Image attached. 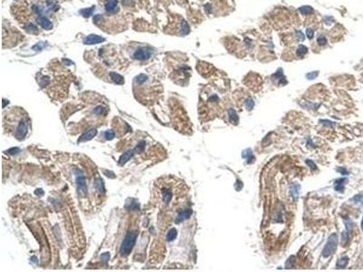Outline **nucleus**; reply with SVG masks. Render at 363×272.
Returning a JSON list of instances; mask_svg holds the SVG:
<instances>
[{
    "instance_id": "9",
    "label": "nucleus",
    "mask_w": 363,
    "mask_h": 272,
    "mask_svg": "<svg viewBox=\"0 0 363 272\" xmlns=\"http://www.w3.org/2000/svg\"><path fill=\"white\" fill-rule=\"evenodd\" d=\"M37 22L41 27H42L43 28H45V29H46V30H49V29L52 28V23L49 21L46 17H45V16H40V17H38Z\"/></svg>"
},
{
    "instance_id": "3",
    "label": "nucleus",
    "mask_w": 363,
    "mask_h": 272,
    "mask_svg": "<svg viewBox=\"0 0 363 272\" xmlns=\"http://www.w3.org/2000/svg\"><path fill=\"white\" fill-rule=\"evenodd\" d=\"M76 185H77L78 194L81 197H85L87 193V189H86V183H85V178L83 175L76 176Z\"/></svg>"
},
{
    "instance_id": "37",
    "label": "nucleus",
    "mask_w": 363,
    "mask_h": 272,
    "mask_svg": "<svg viewBox=\"0 0 363 272\" xmlns=\"http://www.w3.org/2000/svg\"><path fill=\"white\" fill-rule=\"evenodd\" d=\"M296 36H297V39L300 40V41H303L304 40V36H303V34H302L301 31H297L296 32Z\"/></svg>"
},
{
    "instance_id": "41",
    "label": "nucleus",
    "mask_w": 363,
    "mask_h": 272,
    "mask_svg": "<svg viewBox=\"0 0 363 272\" xmlns=\"http://www.w3.org/2000/svg\"><path fill=\"white\" fill-rule=\"evenodd\" d=\"M102 259H103L104 262H106L107 260L109 259V254H108V253H104V254H103V255H102Z\"/></svg>"
},
{
    "instance_id": "19",
    "label": "nucleus",
    "mask_w": 363,
    "mask_h": 272,
    "mask_svg": "<svg viewBox=\"0 0 363 272\" xmlns=\"http://www.w3.org/2000/svg\"><path fill=\"white\" fill-rule=\"evenodd\" d=\"M348 261H349V259L347 257H344V258L341 259L339 261H338V263H337V268H339V269L345 268L346 266H347V264H348Z\"/></svg>"
},
{
    "instance_id": "21",
    "label": "nucleus",
    "mask_w": 363,
    "mask_h": 272,
    "mask_svg": "<svg viewBox=\"0 0 363 272\" xmlns=\"http://www.w3.org/2000/svg\"><path fill=\"white\" fill-rule=\"evenodd\" d=\"M242 156H243L244 158L247 159V162H248V163H251V161L250 160H252V162L253 159H254V157H253V155H252L251 150H246V151H244Z\"/></svg>"
},
{
    "instance_id": "16",
    "label": "nucleus",
    "mask_w": 363,
    "mask_h": 272,
    "mask_svg": "<svg viewBox=\"0 0 363 272\" xmlns=\"http://www.w3.org/2000/svg\"><path fill=\"white\" fill-rule=\"evenodd\" d=\"M296 52H297V55H298L299 57H303L305 55L308 53V47L303 45H300L298 46V48H297Z\"/></svg>"
},
{
    "instance_id": "40",
    "label": "nucleus",
    "mask_w": 363,
    "mask_h": 272,
    "mask_svg": "<svg viewBox=\"0 0 363 272\" xmlns=\"http://www.w3.org/2000/svg\"><path fill=\"white\" fill-rule=\"evenodd\" d=\"M306 163L308 164V165L311 168V169H315L316 168V165H315V163L313 162L312 161H310V160H308V161H306Z\"/></svg>"
},
{
    "instance_id": "10",
    "label": "nucleus",
    "mask_w": 363,
    "mask_h": 272,
    "mask_svg": "<svg viewBox=\"0 0 363 272\" xmlns=\"http://www.w3.org/2000/svg\"><path fill=\"white\" fill-rule=\"evenodd\" d=\"M135 154V152H134V150H130V151H128V152H125L123 153L121 157H120V159H119V164L120 165H123V164H125L130 159H131V157L132 156H133Z\"/></svg>"
},
{
    "instance_id": "7",
    "label": "nucleus",
    "mask_w": 363,
    "mask_h": 272,
    "mask_svg": "<svg viewBox=\"0 0 363 272\" xmlns=\"http://www.w3.org/2000/svg\"><path fill=\"white\" fill-rule=\"evenodd\" d=\"M117 1L116 0H106L104 4V8L106 12L108 13H114L117 9Z\"/></svg>"
},
{
    "instance_id": "25",
    "label": "nucleus",
    "mask_w": 363,
    "mask_h": 272,
    "mask_svg": "<svg viewBox=\"0 0 363 272\" xmlns=\"http://www.w3.org/2000/svg\"><path fill=\"white\" fill-rule=\"evenodd\" d=\"M25 28H26V30L29 33H36L37 32V27L32 23H29Z\"/></svg>"
},
{
    "instance_id": "36",
    "label": "nucleus",
    "mask_w": 363,
    "mask_h": 272,
    "mask_svg": "<svg viewBox=\"0 0 363 272\" xmlns=\"http://www.w3.org/2000/svg\"><path fill=\"white\" fill-rule=\"evenodd\" d=\"M353 200L357 203H362L363 204V196H361V195H357Z\"/></svg>"
},
{
    "instance_id": "20",
    "label": "nucleus",
    "mask_w": 363,
    "mask_h": 272,
    "mask_svg": "<svg viewBox=\"0 0 363 272\" xmlns=\"http://www.w3.org/2000/svg\"><path fill=\"white\" fill-rule=\"evenodd\" d=\"M344 180H346V179H341V180H338L336 181V182H335V189H336V191H340V192H342L343 191V189H344V187H343Z\"/></svg>"
},
{
    "instance_id": "22",
    "label": "nucleus",
    "mask_w": 363,
    "mask_h": 272,
    "mask_svg": "<svg viewBox=\"0 0 363 272\" xmlns=\"http://www.w3.org/2000/svg\"><path fill=\"white\" fill-rule=\"evenodd\" d=\"M95 187H96V189H98L99 192H104V182H103V180H101V179H98L96 181H95Z\"/></svg>"
},
{
    "instance_id": "4",
    "label": "nucleus",
    "mask_w": 363,
    "mask_h": 272,
    "mask_svg": "<svg viewBox=\"0 0 363 272\" xmlns=\"http://www.w3.org/2000/svg\"><path fill=\"white\" fill-rule=\"evenodd\" d=\"M151 55H152V51L150 49L140 48L138 50H136L135 53L134 54V58L137 60H145V59L150 58Z\"/></svg>"
},
{
    "instance_id": "13",
    "label": "nucleus",
    "mask_w": 363,
    "mask_h": 272,
    "mask_svg": "<svg viewBox=\"0 0 363 272\" xmlns=\"http://www.w3.org/2000/svg\"><path fill=\"white\" fill-rule=\"evenodd\" d=\"M299 12L303 15H311L314 13V9L310 6H303L299 8Z\"/></svg>"
},
{
    "instance_id": "24",
    "label": "nucleus",
    "mask_w": 363,
    "mask_h": 272,
    "mask_svg": "<svg viewBox=\"0 0 363 272\" xmlns=\"http://www.w3.org/2000/svg\"><path fill=\"white\" fill-rule=\"evenodd\" d=\"M317 43H318V45H320V46H324V45H327V39H326V37H325L324 36L320 35V36H319V37L317 38Z\"/></svg>"
},
{
    "instance_id": "23",
    "label": "nucleus",
    "mask_w": 363,
    "mask_h": 272,
    "mask_svg": "<svg viewBox=\"0 0 363 272\" xmlns=\"http://www.w3.org/2000/svg\"><path fill=\"white\" fill-rule=\"evenodd\" d=\"M182 34L183 35H187L188 33L190 32V27H189V24H187V22H185V21H183L182 22Z\"/></svg>"
},
{
    "instance_id": "26",
    "label": "nucleus",
    "mask_w": 363,
    "mask_h": 272,
    "mask_svg": "<svg viewBox=\"0 0 363 272\" xmlns=\"http://www.w3.org/2000/svg\"><path fill=\"white\" fill-rule=\"evenodd\" d=\"M94 9H95V7L90 8V9H87V8H85V9L81 10V11H80V13H81L82 15H83L85 16V17H87V16H89L90 15H92V13H93Z\"/></svg>"
},
{
    "instance_id": "32",
    "label": "nucleus",
    "mask_w": 363,
    "mask_h": 272,
    "mask_svg": "<svg viewBox=\"0 0 363 272\" xmlns=\"http://www.w3.org/2000/svg\"><path fill=\"white\" fill-rule=\"evenodd\" d=\"M298 192H299V185H294L292 188V196L296 198L297 195H298Z\"/></svg>"
},
{
    "instance_id": "5",
    "label": "nucleus",
    "mask_w": 363,
    "mask_h": 272,
    "mask_svg": "<svg viewBox=\"0 0 363 272\" xmlns=\"http://www.w3.org/2000/svg\"><path fill=\"white\" fill-rule=\"evenodd\" d=\"M192 213H193V210L191 209H187V210H184L182 212H180L178 214V216L176 217V219H175V223H177V224L181 223V222H183L185 220L189 219L190 217H191Z\"/></svg>"
},
{
    "instance_id": "27",
    "label": "nucleus",
    "mask_w": 363,
    "mask_h": 272,
    "mask_svg": "<svg viewBox=\"0 0 363 272\" xmlns=\"http://www.w3.org/2000/svg\"><path fill=\"white\" fill-rule=\"evenodd\" d=\"M146 80H147V76L144 75V73H142V75H140L136 77V82L138 84H144L146 82Z\"/></svg>"
},
{
    "instance_id": "33",
    "label": "nucleus",
    "mask_w": 363,
    "mask_h": 272,
    "mask_svg": "<svg viewBox=\"0 0 363 272\" xmlns=\"http://www.w3.org/2000/svg\"><path fill=\"white\" fill-rule=\"evenodd\" d=\"M253 106H254V102L252 100V99H249V100H247V102H246V107H247V109H248V110H252L253 108Z\"/></svg>"
},
{
    "instance_id": "14",
    "label": "nucleus",
    "mask_w": 363,
    "mask_h": 272,
    "mask_svg": "<svg viewBox=\"0 0 363 272\" xmlns=\"http://www.w3.org/2000/svg\"><path fill=\"white\" fill-rule=\"evenodd\" d=\"M110 76H111V79L114 82V83H116V84H118V85H122V84H123V76H121L120 75H118V73H110Z\"/></svg>"
},
{
    "instance_id": "44",
    "label": "nucleus",
    "mask_w": 363,
    "mask_h": 272,
    "mask_svg": "<svg viewBox=\"0 0 363 272\" xmlns=\"http://www.w3.org/2000/svg\"><path fill=\"white\" fill-rule=\"evenodd\" d=\"M361 229L363 230V218H362V220H361Z\"/></svg>"
},
{
    "instance_id": "30",
    "label": "nucleus",
    "mask_w": 363,
    "mask_h": 272,
    "mask_svg": "<svg viewBox=\"0 0 363 272\" xmlns=\"http://www.w3.org/2000/svg\"><path fill=\"white\" fill-rule=\"evenodd\" d=\"M306 36L309 39H312L313 36H314V31H313L311 28H307L306 29Z\"/></svg>"
},
{
    "instance_id": "8",
    "label": "nucleus",
    "mask_w": 363,
    "mask_h": 272,
    "mask_svg": "<svg viewBox=\"0 0 363 272\" xmlns=\"http://www.w3.org/2000/svg\"><path fill=\"white\" fill-rule=\"evenodd\" d=\"M96 134H97V131H96L95 129H92V130H90V131H87V133L84 134L83 135H82V136L79 138V140H78V143H80V142H85V141H89V140L93 139V138L96 135Z\"/></svg>"
},
{
    "instance_id": "2",
    "label": "nucleus",
    "mask_w": 363,
    "mask_h": 272,
    "mask_svg": "<svg viewBox=\"0 0 363 272\" xmlns=\"http://www.w3.org/2000/svg\"><path fill=\"white\" fill-rule=\"evenodd\" d=\"M337 244H338V238L337 235L335 233L331 234L329 238V241L325 246V248L322 251V255L323 257L327 258L331 256V255L335 252L336 249H337Z\"/></svg>"
},
{
    "instance_id": "38",
    "label": "nucleus",
    "mask_w": 363,
    "mask_h": 272,
    "mask_svg": "<svg viewBox=\"0 0 363 272\" xmlns=\"http://www.w3.org/2000/svg\"><path fill=\"white\" fill-rule=\"evenodd\" d=\"M204 10H205V12L207 13V14H211V12H212V7H211V5H210V4H206V5L204 6Z\"/></svg>"
},
{
    "instance_id": "1",
    "label": "nucleus",
    "mask_w": 363,
    "mask_h": 272,
    "mask_svg": "<svg viewBox=\"0 0 363 272\" xmlns=\"http://www.w3.org/2000/svg\"><path fill=\"white\" fill-rule=\"evenodd\" d=\"M136 238H137V235L135 232H129L125 236V240H123L122 243L121 249H120V254L122 256H127V255L132 251L133 247L135 244Z\"/></svg>"
},
{
    "instance_id": "29",
    "label": "nucleus",
    "mask_w": 363,
    "mask_h": 272,
    "mask_svg": "<svg viewBox=\"0 0 363 272\" xmlns=\"http://www.w3.org/2000/svg\"><path fill=\"white\" fill-rule=\"evenodd\" d=\"M318 75H319V72L318 71H316V72H311V73H308V75L306 76V77L309 80H313V79L316 78L318 76Z\"/></svg>"
},
{
    "instance_id": "34",
    "label": "nucleus",
    "mask_w": 363,
    "mask_h": 272,
    "mask_svg": "<svg viewBox=\"0 0 363 272\" xmlns=\"http://www.w3.org/2000/svg\"><path fill=\"white\" fill-rule=\"evenodd\" d=\"M349 241V234L347 232L342 233V245H345Z\"/></svg>"
},
{
    "instance_id": "28",
    "label": "nucleus",
    "mask_w": 363,
    "mask_h": 272,
    "mask_svg": "<svg viewBox=\"0 0 363 272\" xmlns=\"http://www.w3.org/2000/svg\"><path fill=\"white\" fill-rule=\"evenodd\" d=\"M104 137H105L106 140H112L113 138H114V131H112V130L106 131L105 133H104Z\"/></svg>"
},
{
    "instance_id": "11",
    "label": "nucleus",
    "mask_w": 363,
    "mask_h": 272,
    "mask_svg": "<svg viewBox=\"0 0 363 272\" xmlns=\"http://www.w3.org/2000/svg\"><path fill=\"white\" fill-rule=\"evenodd\" d=\"M272 78H273L274 80H277L279 85H285L286 84V78L283 76L282 69H279V71H277L274 75L272 76Z\"/></svg>"
},
{
    "instance_id": "39",
    "label": "nucleus",
    "mask_w": 363,
    "mask_h": 272,
    "mask_svg": "<svg viewBox=\"0 0 363 272\" xmlns=\"http://www.w3.org/2000/svg\"><path fill=\"white\" fill-rule=\"evenodd\" d=\"M7 152L9 153H11V154H15V153H18L19 152V149L18 148H11V149H9Z\"/></svg>"
},
{
    "instance_id": "6",
    "label": "nucleus",
    "mask_w": 363,
    "mask_h": 272,
    "mask_svg": "<svg viewBox=\"0 0 363 272\" xmlns=\"http://www.w3.org/2000/svg\"><path fill=\"white\" fill-rule=\"evenodd\" d=\"M104 38H103L101 36H95V35H91V36H88L87 37H85V39L84 40V44H85V45H95V44L102 43V42H104Z\"/></svg>"
},
{
    "instance_id": "15",
    "label": "nucleus",
    "mask_w": 363,
    "mask_h": 272,
    "mask_svg": "<svg viewBox=\"0 0 363 272\" xmlns=\"http://www.w3.org/2000/svg\"><path fill=\"white\" fill-rule=\"evenodd\" d=\"M228 113H229V116H230L231 122H232L233 124H237L238 122H239V118H238V115H237L236 112L233 109H229Z\"/></svg>"
},
{
    "instance_id": "12",
    "label": "nucleus",
    "mask_w": 363,
    "mask_h": 272,
    "mask_svg": "<svg viewBox=\"0 0 363 272\" xmlns=\"http://www.w3.org/2000/svg\"><path fill=\"white\" fill-rule=\"evenodd\" d=\"M162 196H163V201L164 203H169L171 199H172V192L170 191V189H162Z\"/></svg>"
},
{
    "instance_id": "35",
    "label": "nucleus",
    "mask_w": 363,
    "mask_h": 272,
    "mask_svg": "<svg viewBox=\"0 0 363 272\" xmlns=\"http://www.w3.org/2000/svg\"><path fill=\"white\" fill-rule=\"evenodd\" d=\"M104 112V109L103 108L102 106H98V107H96V108L95 109V111H94V113H96V114H102Z\"/></svg>"
},
{
    "instance_id": "18",
    "label": "nucleus",
    "mask_w": 363,
    "mask_h": 272,
    "mask_svg": "<svg viewBox=\"0 0 363 272\" xmlns=\"http://www.w3.org/2000/svg\"><path fill=\"white\" fill-rule=\"evenodd\" d=\"M176 236H177V230L174 228H172V229H171L169 230V232L167 234L166 238H167L168 241H174V238H176Z\"/></svg>"
},
{
    "instance_id": "17",
    "label": "nucleus",
    "mask_w": 363,
    "mask_h": 272,
    "mask_svg": "<svg viewBox=\"0 0 363 272\" xmlns=\"http://www.w3.org/2000/svg\"><path fill=\"white\" fill-rule=\"evenodd\" d=\"M145 145H146V143L144 142V141H141L136 146H135V148L134 149V152H135V153H140V152H143L144 151V148H145Z\"/></svg>"
},
{
    "instance_id": "31",
    "label": "nucleus",
    "mask_w": 363,
    "mask_h": 272,
    "mask_svg": "<svg viewBox=\"0 0 363 272\" xmlns=\"http://www.w3.org/2000/svg\"><path fill=\"white\" fill-rule=\"evenodd\" d=\"M48 84H49V78L46 76L43 77V79L40 81V85L42 87H46Z\"/></svg>"
},
{
    "instance_id": "42",
    "label": "nucleus",
    "mask_w": 363,
    "mask_h": 272,
    "mask_svg": "<svg viewBox=\"0 0 363 272\" xmlns=\"http://www.w3.org/2000/svg\"><path fill=\"white\" fill-rule=\"evenodd\" d=\"M35 193L37 195V196H42L43 194H44V191L42 189H37L36 191L35 192Z\"/></svg>"
},
{
    "instance_id": "43",
    "label": "nucleus",
    "mask_w": 363,
    "mask_h": 272,
    "mask_svg": "<svg viewBox=\"0 0 363 272\" xmlns=\"http://www.w3.org/2000/svg\"><path fill=\"white\" fill-rule=\"evenodd\" d=\"M123 4H125V5H127V4H131V0H123Z\"/></svg>"
}]
</instances>
